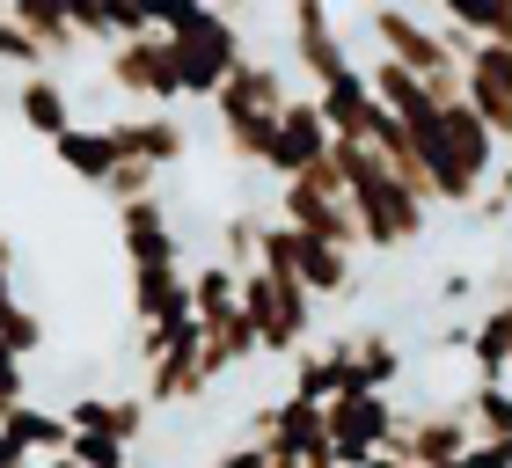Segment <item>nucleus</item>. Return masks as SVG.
Returning <instances> with one entry per match:
<instances>
[{"instance_id": "f257e3e1", "label": "nucleus", "mask_w": 512, "mask_h": 468, "mask_svg": "<svg viewBox=\"0 0 512 468\" xmlns=\"http://www.w3.org/2000/svg\"><path fill=\"white\" fill-rule=\"evenodd\" d=\"M337 161H344V198H352V213H359L366 249H388V256H395V249H417V242H425L432 205L388 169L381 147H344V139H337Z\"/></svg>"}, {"instance_id": "f03ea898", "label": "nucleus", "mask_w": 512, "mask_h": 468, "mask_svg": "<svg viewBox=\"0 0 512 468\" xmlns=\"http://www.w3.org/2000/svg\"><path fill=\"white\" fill-rule=\"evenodd\" d=\"M242 315L271 359H300V344L315 330V293L300 278H278V271L256 264V271H242Z\"/></svg>"}, {"instance_id": "7ed1b4c3", "label": "nucleus", "mask_w": 512, "mask_h": 468, "mask_svg": "<svg viewBox=\"0 0 512 468\" xmlns=\"http://www.w3.org/2000/svg\"><path fill=\"white\" fill-rule=\"evenodd\" d=\"M176 44V74H183V96H198V103H213L227 81L249 66V44H242V22L235 15H205L191 37H169Z\"/></svg>"}, {"instance_id": "20e7f679", "label": "nucleus", "mask_w": 512, "mask_h": 468, "mask_svg": "<svg viewBox=\"0 0 512 468\" xmlns=\"http://www.w3.org/2000/svg\"><path fill=\"white\" fill-rule=\"evenodd\" d=\"M103 74L118 96L132 103H147V110H169L183 96V74H176V44L147 30V37H132V44H110V59H103Z\"/></svg>"}, {"instance_id": "39448f33", "label": "nucleus", "mask_w": 512, "mask_h": 468, "mask_svg": "<svg viewBox=\"0 0 512 468\" xmlns=\"http://www.w3.org/2000/svg\"><path fill=\"white\" fill-rule=\"evenodd\" d=\"M469 447H476V432H469V417H461V403L403 410V417H395V439H388V454H403L410 468H447Z\"/></svg>"}, {"instance_id": "423d86ee", "label": "nucleus", "mask_w": 512, "mask_h": 468, "mask_svg": "<svg viewBox=\"0 0 512 468\" xmlns=\"http://www.w3.org/2000/svg\"><path fill=\"white\" fill-rule=\"evenodd\" d=\"M271 220H286L300 234H315V242H337V249H359L366 234H359V213H352V198H337V191H322L315 176H293V183H278V213Z\"/></svg>"}, {"instance_id": "0eeeda50", "label": "nucleus", "mask_w": 512, "mask_h": 468, "mask_svg": "<svg viewBox=\"0 0 512 468\" xmlns=\"http://www.w3.org/2000/svg\"><path fill=\"white\" fill-rule=\"evenodd\" d=\"M330 147H337V132H330V117L315 110V96H293L286 110H278V132H271V161H264V176L293 183V176H308L315 161H330Z\"/></svg>"}, {"instance_id": "6e6552de", "label": "nucleus", "mask_w": 512, "mask_h": 468, "mask_svg": "<svg viewBox=\"0 0 512 468\" xmlns=\"http://www.w3.org/2000/svg\"><path fill=\"white\" fill-rule=\"evenodd\" d=\"M395 417H403V410H395L388 395H337V403H330L337 461H344V468H366V461L395 439Z\"/></svg>"}, {"instance_id": "1a4fd4ad", "label": "nucleus", "mask_w": 512, "mask_h": 468, "mask_svg": "<svg viewBox=\"0 0 512 468\" xmlns=\"http://www.w3.org/2000/svg\"><path fill=\"white\" fill-rule=\"evenodd\" d=\"M315 110L330 117V132L344 139V147H374V132H381V96H374V81H366V66H344L330 88H315Z\"/></svg>"}, {"instance_id": "9d476101", "label": "nucleus", "mask_w": 512, "mask_h": 468, "mask_svg": "<svg viewBox=\"0 0 512 468\" xmlns=\"http://www.w3.org/2000/svg\"><path fill=\"white\" fill-rule=\"evenodd\" d=\"M286 22H293V59L308 66V81L315 88H330L344 66V37H337V15H330V0H286Z\"/></svg>"}, {"instance_id": "9b49d317", "label": "nucleus", "mask_w": 512, "mask_h": 468, "mask_svg": "<svg viewBox=\"0 0 512 468\" xmlns=\"http://www.w3.org/2000/svg\"><path fill=\"white\" fill-rule=\"evenodd\" d=\"M118 234H125V264L132 271H176V220H169L161 198L118 205Z\"/></svg>"}, {"instance_id": "f8f14e48", "label": "nucleus", "mask_w": 512, "mask_h": 468, "mask_svg": "<svg viewBox=\"0 0 512 468\" xmlns=\"http://www.w3.org/2000/svg\"><path fill=\"white\" fill-rule=\"evenodd\" d=\"M286 103H293L286 74H278L271 59H249L242 74H235V81H227L220 96H213V117H220V125H242V117H278Z\"/></svg>"}, {"instance_id": "ddd939ff", "label": "nucleus", "mask_w": 512, "mask_h": 468, "mask_svg": "<svg viewBox=\"0 0 512 468\" xmlns=\"http://www.w3.org/2000/svg\"><path fill=\"white\" fill-rule=\"evenodd\" d=\"M110 139H118V154H125V161H147V169H176V161L191 154V132H183L169 110L110 117Z\"/></svg>"}, {"instance_id": "4468645a", "label": "nucleus", "mask_w": 512, "mask_h": 468, "mask_svg": "<svg viewBox=\"0 0 512 468\" xmlns=\"http://www.w3.org/2000/svg\"><path fill=\"white\" fill-rule=\"evenodd\" d=\"M132 322L139 330H191V278L183 271H132Z\"/></svg>"}, {"instance_id": "2eb2a0df", "label": "nucleus", "mask_w": 512, "mask_h": 468, "mask_svg": "<svg viewBox=\"0 0 512 468\" xmlns=\"http://www.w3.org/2000/svg\"><path fill=\"white\" fill-rule=\"evenodd\" d=\"M337 359H344V395H388L403 381V351H395V337H381V330L344 337Z\"/></svg>"}, {"instance_id": "dca6fc26", "label": "nucleus", "mask_w": 512, "mask_h": 468, "mask_svg": "<svg viewBox=\"0 0 512 468\" xmlns=\"http://www.w3.org/2000/svg\"><path fill=\"white\" fill-rule=\"evenodd\" d=\"M52 154H59V169L66 176H81V183H96V191H103V183L110 176H118V139H110V125H74V132H59L52 139Z\"/></svg>"}, {"instance_id": "f3484780", "label": "nucleus", "mask_w": 512, "mask_h": 468, "mask_svg": "<svg viewBox=\"0 0 512 468\" xmlns=\"http://www.w3.org/2000/svg\"><path fill=\"white\" fill-rule=\"evenodd\" d=\"M366 81H374L381 110H388V117H403L410 132H417V125H432V117H439V96H432V88L410 74V66H395V59H374V66H366Z\"/></svg>"}, {"instance_id": "a211bd4d", "label": "nucleus", "mask_w": 512, "mask_h": 468, "mask_svg": "<svg viewBox=\"0 0 512 468\" xmlns=\"http://www.w3.org/2000/svg\"><path fill=\"white\" fill-rule=\"evenodd\" d=\"M0 432H8V439H15V447L30 454V461H52V454H66V447H74V425H66V410H37V403H15Z\"/></svg>"}, {"instance_id": "6ab92c4d", "label": "nucleus", "mask_w": 512, "mask_h": 468, "mask_svg": "<svg viewBox=\"0 0 512 468\" xmlns=\"http://www.w3.org/2000/svg\"><path fill=\"white\" fill-rule=\"evenodd\" d=\"M293 278H300L315 300H344V293H352V249L300 234V264H293Z\"/></svg>"}, {"instance_id": "aec40b11", "label": "nucleus", "mask_w": 512, "mask_h": 468, "mask_svg": "<svg viewBox=\"0 0 512 468\" xmlns=\"http://www.w3.org/2000/svg\"><path fill=\"white\" fill-rule=\"evenodd\" d=\"M15 110H22V125L44 132V139H59V132H74V96L52 81V74H22L15 88Z\"/></svg>"}, {"instance_id": "412c9836", "label": "nucleus", "mask_w": 512, "mask_h": 468, "mask_svg": "<svg viewBox=\"0 0 512 468\" xmlns=\"http://www.w3.org/2000/svg\"><path fill=\"white\" fill-rule=\"evenodd\" d=\"M469 366H476V381H512V300H498V308L476 322Z\"/></svg>"}, {"instance_id": "4be33fe9", "label": "nucleus", "mask_w": 512, "mask_h": 468, "mask_svg": "<svg viewBox=\"0 0 512 468\" xmlns=\"http://www.w3.org/2000/svg\"><path fill=\"white\" fill-rule=\"evenodd\" d=\"M8 15H15L30 37H44V52H52V59H66V52L81 44L74 15H66V0H8Z\"/></svg>"}, {"instance_id": "5701e85b", "label": "nucleus", "mask_w": 512, "mask_h": 468, "mask_svg": "<svg viewBox=\"0 0 512 468\" xmlns=\"http://www.w3.org/2000/svg\"><path fill=\"white\" fill-rule=\"evenodd\" d=\"M461 417L476 439H512V381H476L461 395Z\"/></svg>"}, {"instance_id": "b1692460", "label": "nucleus", "mask_w": 512, "mask_h": 468, "mask_svg": "<svg viewBox=\"0 0 512 468\" xmlns=\"http://www.w3.org/2000/svg\"><path fill=\"white\" fill-rule=\"evenodd\" d=\"M293 395H308V403H337V395H344V359H337V344L300 351V359H293Z\"/></svg>"}, {"instance_id": "393cba45", "label": "nucleus", "mask_w": 512, "mask_h": 468, "mask_svg": "<svg viewBox=\"0 0 512 468\" xmlns=\"http://www.w3.org/2000/svg\"><path fill=\"white\" fill-rule=\"evenodd\" d=\"M439 15H447V37L454 44H476V37H498L505 0H439Z\"/></svg>"}, {"instance_id": "a878e982", "label": "nucleus", "mask_w": 512, "mask_h": 468, "mask_svg": "<svg viewBox=\"0 0 512 468\" xmlns=\"http://www.w3.org/2000/svg\"><path fill=\"white\" fill-rule=\"evenodd\" d=\"M461 103H469L483 125H491V139L512 154V96H505V88H491V81H476V74H469V96H461Z\"/></svg>"}, {"instance_id": "bb28decb", "label": "nucleus", "mask_w": 512, "mask_h": 468, "mask_svg": "<svg viewBox=\"0 0 512 468\" xmlns=\"http://www.w3.org/2000/svg\"><path fill=\"white\" fill-rule=\"evenodd\" d=\"M461 66H469L476 81H491V88H505V96H512V44H498V37H476L469 52H461Z\"/></svg>"}, {"instance_id": "cd10ccee", "label": "nucleus", "mask_w": 512, "mask_h": 468, "mask_svg": "<svg viewBox=\"0 0 512 468\" xmlns=\"http://www.w3.org/2000/svg\"><path fill=\"white\" fill-rule=\"evenodd\" d=\"M44 37H30L15 15H0V66H22V74H44Z\"/></svg>"}, {"instance_id": "c85d7f7f", "label": "nucleus", "mask_w": 512, "mask_h": 468, "mask_svg": "<svg viewBox=\"0 0 512 468\" xmlns=\"http://www.w3.org/2000/svg\"><path fill=\"white\" fill-rule=\"evenodd\" d=\"M205 15H213V0H147V22L161 37H191Z\"/></svg>"}, {"instance_id": "c756f323", "label": "nucleus", "mask_w": 512, "mask_h": 468, "mask_svg": "<svg viewBox=\"0 0 512 468\" xmlns=\"http://www.w3.org/2000/svg\"><path fill=\"white\" fill-rule=\"evenodd\" d=\"M256 242H264V220L235 213V220L220 227V264H235V271H256Z\"/></svg>"}, {"instance_id": "7c9ffc66", "label": "nucleus", "mask_w": 512, "mask_h": 468, "mask_svg": "<svg viewBox=\"0 0 512 468\" xmlns=\"http://www.w3.org/2000/svg\"><path fill=\"white\" fill-rule=\"evenodd\" d=\"M66 454H74L81 468H132V447H125V439H110V432H74V447H66Z\"/></svg>"}, {"instance_id": "2f4dec72", "label": "nucleus", "mask_w": 512, "mask_h": 468, "mask_svg": "<svg viewBox=\"0 0 512 468\" xmlns=\"http://www.w3.org/2000/svg\"><path fill=\"white\" fill-rule=\"evenodd\" d=\"M66 15H74V30H81V37H103V44H118V22H110V0H66Z\"/></svg>"}, {"instance_id": "473e14b6", "label": "nucleus", "mask_w": 512, "mask_h": 468, "mask_svg": "<svg viewBox=\"0 0 512 468\" xmlns=\"http://www.w3.org/2000/svg\"><path fill=\"white\" fill-rule=\"evenodd\" d=\"M0 344H8V351H15V359H30V351L44 344V322H37L30 308H22V315L8 322V330H0Z\"/></svg>"}, {"instance_id": "72a5a7b5", "label": "nucleus", "mask_w": 512, "mask_h": 468, "mask_svg": "<svg viewBox=\"0 0 512 468\" xmlns=\"http://www.w3.org/2000/svg\"><path fill=\"white\" fill-rule=\"evenodd\" d=\"M0 403H30V373H22V359H15V351L8 344H0Z\"/></svg>"}, {"instance_id": "f704fd0d", "label": "nucleus", "mask_w": 512, "mask_h": 468, "mask_svg": "<svg viewBox=\"0 0 512 468\" xmlns=\"http://www.w3.org/2000/svg\"><path fill=\"white\" fill-rule=\"evenodd\" d=\"M476 213H483V220H505V213H512V154L498 161V176H491V191H483Z\"/></svg>"}, {"instance_id": "c9c22d12", "label": "nucleus", "mask_w": 512, "mask_h": 468, "mask_svg": "<svg viewBox=\"0 0 512 468\" xmlns=\"http://www.w3.org/2000/svg\"><path fill=\"white\" fill-rule=\"evenodd\" d=\"M110 22H118V44H132V37L154 30V22H147V0H110Z\"/></svg>"}, {"instance_id": "e433bc0d", "label": "nucleus", "mask_w": 512, "mask_h": 468, "mask_svg": "<svg viewBox=\"0 0 512 468\" xmlns=\"http://www.w3.org/2000/svg\"><path fill=\"white\" fill-rule=\"evenodd\" d=\"M447 468H512V439H476L461 461H447Z\"/></svg>"}, {"instance_id": "4c0bfd02", "label": "nucleus", "mask_w": 512, "mask_h": 468, "mask_svg": "<svg viewBox=\"0 0 512 468\" xmlns=\"http://www.w3.org/2000/svg\"><path fill=\"white\" fill-rule=\"evenodd\" d=\"M213 468H264V447H249V439H242V447H227Z\"/></svg>"}, {"instance_id": "58836bf2", "label": "nucleus", "mask_w": 512, "mask_h": 468, "mask_svg": "<svg viewBox=\"0 0 512 468\" xmlns=\"http://www.w3.org/2000/svg\"><path fill=\"white\" fill-rule=\"evenodd\" d=\"M0 468H30V454H22V447H15L8 432H0Z\"/></svg>"}, {"instance_id": "ea45409f", "label": "nucleus", "mask_w": 512, "mask_h": 468, "mask_svg": "<svg viewBox=\"0 0 512 468\" xmlns=\"http://www.w3.org/2000/svg\"><path fill=\"white\" fill-rule=\"evenodd\" d=\"M0 271L15 278V242H8V234H0Z\"/></svg>"}, {"instance_id": "a19ab883", "label": "nucleus", "mask_w": 512, "mask_h": 468, "mask_svg": "<svg viewBox=\"0 0 512 468\" xmlns=\"http://www.w3.org/2000/svg\"><path fill=\"white\" fill-rule=\"evenodd\" d=\"M30 468H81L74 454H52V461H30Z\"/></svg>"}, {"instance_id": "79ce46f5", "label": "nucleus", "mask_w": 512, "mask_h": 468, "mask_svg": "<svg viewBox=\"0 0 512 468\" xmlns=\"http://www.w3.org/2000/svg\"><path fill=\"white\" fill-rule=\"evenodd\" d=\"M498 44H512V0H505V22H498Z\"/></svg>"}, {"instance_id": "37998d69", "label": "nucleus", "mask_w": 512, "mask_h": 468, "mask_svg": "<svg viewBox=\"0 0 512 468\" xmlns=\"http://www.w3.org/2000/svg\"><path fill=\"white\" fill-rule=\"evenodd\" d=\"M498 300H512V264H505V271H498Z\"/></svg>"}, {"instance_id": "c03bdc74", "label": "nucleus", "mask_w": 512, "mask_h": 468, "mask_svg": "<svg viewBox=\"0 0 512 468\" xmlns=\"http://www.w3.org/2000/svg\"><path fill=\"white\" fill-rule=\"evenodd\" d=\"M213 8H220V15H242V8H249V0H213Z\"/></svg>"}, {"instance_id": "a18cd8bd", "label": "nucleus", "mask_w": 512, "mask_h": 468, "mask_svg": "<svg viewBox=\"0 0 512 468\" xmlns=\"http://www.w3.org/2000/svg\"><path fill=\"white\" fill-rule=\"evenodd\" d=\"M0 425H8V403H0Z\"/></svg>"}]
</instances>
